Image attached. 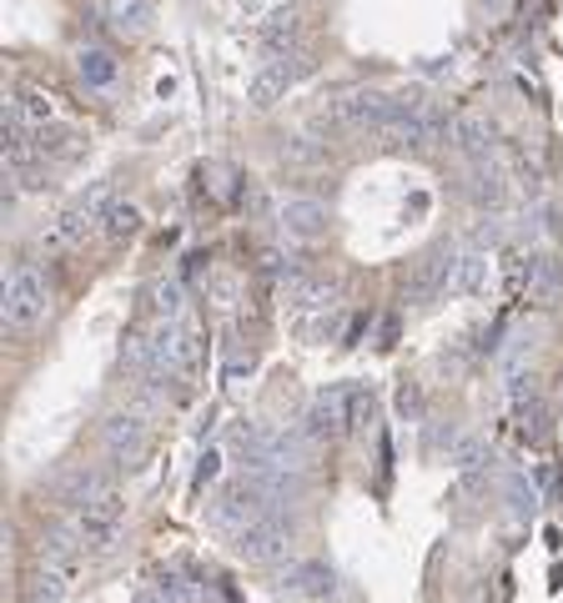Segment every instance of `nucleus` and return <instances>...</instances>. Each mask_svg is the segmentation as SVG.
Returning a JSON list of instances; mask_svg holds the SVG:
<instances>
[{"instance_id":"5","label":"nucleus","mask_w":563,"mask_h":603,"mask_svg":"<svg viewBox=\"0 0 563 603\" xmlns=\"http://www.w3.org/2000/svg\"><path fill=\"white\" fill-rule=\"evenodd\" d=\"M121 523H126V498L116 488L96 493L86 508H76V528H81L86 548H111L116 533H121Z\"/></svg>"},{"instance_id":"24","label":"nucleus","mask_w":563,"mask_h":603,"mask_svg":"<svg viewBox=\"0 0 563 603\" xmlns=\"http://www.w3.org/2000/svg\"><path fill=\"white\" fill-rule=\"evenodd\" d=\"M151 313L161 323H181V281H157L151 287Z\"/></svg>"},{"instance_id":"8","label":"nucleus","mask_w":563,"mask_h":603,"mask_svg":"<svg viewBox=\"0 0 563 603\" xmlns=\"http://www.w3.org/2000/svg\"><path fill=\"white\" fill-rule=\"evenodd\" d=\"M106 453H111L116 463H141V453H147V443H151V423H147V413H116V417H106Z\"/></svg>"},{"instance_id":"2","label":"nucleus","mask_w":563,"mask_h":603,"mask_svg":"<svg viewBox=\"0 0 563 603\" xmlns=\"http://www.w3.org/2000/svg\"><path fill=\"white\" fill-rule=\"evenodd\" d=\"M271 508H277V498L267 493V483H261L257 473H247V478L227 483V488L211 498V528H221V533L237 538L247 523H257L261 513H271Z\"/></svg>"},{"instance_id":"12","label":"nucleus","mask_w":563,"mask_h":603,"mask_svg":"<svg viewBox=\"0 0 563 603\" xmlns=\"http://www.w3.org/2000/svg\"><path fill=\"white\" fill-rule=\"evenodd\" d=\"M86 553V538L81 528H56L41 538V569H61V573H76V563H81Z\"/></svg>"},{"instance_id":"25","label":"nucleus","mask_w":563,"mask_h":603,"mask_svg":"<svg viewBox=\"0 0 563 603\" xmlns=\"http://www.w3.org/2000/svg\"><path fill=\"white\" fill-rule=\"evenodd\" d=\"M147 593H151L157 603H191V599H197V589H191L187 579H177V573H161V579L151 583Z\"/></svg>"},{"instance_id":"14","label":"nucleus","mask_w":563,"mask_h":603,"mask_svg":"<svg viewBox=\"0 0 563 603\" xmlns=\"http://www.w3.org/2000/svg\"><path fill=\"white\" fill-rule=\"evenodd\" d=\"M76 76H81L91 91H106V86L116 81V56L106 51V46H81V51H76Z\"/></svg>"},{"instance_id":"6","label":"nucleus","mask_w":563,"mask_h":603,"mask_svg":"<svg viewBox=\"0 0 563 603\" xmlns=\"http://www.w3.org/2000/svg\"><path fill=\"white\" fill-rule=\"evenodd\" d=\"M287 543H293V523L282 518L277 508L261 513L257 523H247V528L237 533V553L247 563H277L282 553H287Z\"/></svg>"},{"instance_id":"9","label":"nucleus","mask_w":563,"mask_h":603,"mask_svg":"<svg viewBox=\"0 0 563 603\" xmlns=\"http://www.w3.org/2000/svg\"><path fill=\"white\" fill-rule=\"evenodd\" d=\"M277 227L293 241H317V237H327V207L313 197H287L277 207Z\"/></svg>"},{"instance_id":"21","label":"nucleus","mask_w":563,"mask_h":603,"mask_svg":"<svg viewBox=\"0 0 563 603\" xmlns=\"http://www.w3.org/2000/svg\"><path fill=\"white\" fill-rule=\"evenodd\" d=\"M518 281L533 291V297H553V287H559V277H553V261L543 257V251H533V257H523Z\"/></svg>"},{"instance_id":"17","label":"nucleus","mask_w":563,"mask_h":603,"mask_svg":"<svg viewBox=\"0 0 563 603\" xmlns=\"http://www.w3.org/2000/svg\"><path fill=\"white\" fill-rule=\"evenodd\" d=\"M468 197L478 201V207H503V197H508V181H503V171L493 167V161H478V167H473Z\"/></svg>"},{"instance_id":"28","label":"nucleus","mask_w":563,"mask_h":603,"mask_svg":"<svg viewBox=\"0 0 563 603\" xmlns=\"http://www.w3.org/2000/svg\"><path fill=\"white\" fill-rule=\"evenodd\" d=\"M483 11H493V16H508V0H478Z\"/></svg>"},{"instance_id":"27","label":"nucleus","mask_w":563,"mask_h":603,"mask_svg":"<svg viewBox=\"0 0 563 603\" xmlns=\"http://www.w3.org/2000/svg\"><path fill=\"white\" fill-rule=\"evenodd\" d=\"M211 473H217V453H207V458H201V473H197V483H207Z\"/></svg>"},{"instance_id":"19","label":"nucleus","mask_w":563,"mask_h":603,"mask_svg":"<svg viewBox=\"0 0 563 603\" xmlns=\"http://www.w3.org/2000/svg\"><path fill=\"white\" fill-rule=\"evenodd\" d=\"M287 302L317 313V307H333V287L317 281V277H307V271H293V277H287Z\"/></svg>"},{"instance_id":"10","label":"nucleus","mask_w":563,"mask_h":603,"mask_svg":"<svg viewBox=\"0 0 563 603\" xmlns=\"http://www.w3.org/2000/svg\"><path fill=\"white\" fill-rule=\"evenodd\" d=\"M297 71H303V66H297V56H277V61H267V66H261V71L247 81V101L257 106V111L277 106L282 96H287V86L297 81Z\"/></svg>"},{"instance_id":"13","label":"nucleus","mask_w":563,"mask_h":603,"mask_svg":"<svg viewBox=\"0 0 563 603\" xmlns=\"http://www.w3.org/2000/svg\"><path fill=\"white\" fill-rule=\"evenodd\" d=\"M453 146H458L473 167H478V161H493V126L483 121V116H458V121H453Z\"/></svg>"},{"instance_id":"4","label":"nucleus","mask_w":563,"mask_h":603,"mask_svg":"<svg viewBox=\"0 0 563 603\" xmlns=\"http://www.w3.org/2000/svg\"><path fill=\"white\" fill-rule=\"evenodd\" d=\"M353 407H357V387L353 383H337V387H323L307 407V437L323 443V437H343L353 433Z\"/></svg>"},{"instance_id":"7","label":"nucleus","mask_w":563,"mask_h":603,"mask_svg":"<svg viewBox=\"0 0 563 603\" xmlns=\"http://www.w3.org/2000/svg\"><path fill=\"white\" fill-rule=\"evenodd\" d=\"M277 593L282 599H303V603H323L337 593V573L317 558H297L277 573Z\"/></svg>"},{"instance_id":"23","label":"nucleus","mask_w":563,"mask_h":603,"mask_svg":"<svg viewBox=\"0 0 563 603\" xmlns=\"http://www.w3.org/2000/svg\"><path fill=\"white\" fill-rule=\"evenodd\" d=\"M66 579H71V573L41 569V573L31 579V589H26V603H61V599H66Z\"/></svg>"},{"instance_id":"1","label":"nucleus","mask_w":563,"mask_h":603,"mask_svg":"<svg viewBox=\"0 0 563 603\" xmlns=\"http://www.w3.org/2000/svg\"><path fill=\"white\" fill-rule=\"evenodd\" d=\"M111 181H96L91 191H81V197L71 201V207L61 211V217L51 221V227L41 231V247L46 251H61V247H76V241H86L91 231H101L106 211H111Z\"/></svg>"},{"instance_id":"11","label":"nucleus","mask_w":563,"mask_h":603,"mask_svg":"<svg viewBox=\"0 0 563 603\" xmlns=\"http://www.w3.org/2000/svg\"><path fill=\"white\" fill-rule=\"evenodd\" d=\"M458 257H463V251H453V247H433L428 257L417 261L413 281H407V297H433V291H448Z\"/></svg>"},{"instance_id":"26","label":"nucleus","mask_w":563,"mask_h":603,"mask_svg":"<svg viewBox=\"0 0 563 603\" xmlns=\"http://www.w3.org/2000/svg\"><path fill=\"white\" fill-rule=\"evenodd\" d=\"M448 458H453V463H463V468H473V463H483V437H478V433L448 437Z\"/></svg>"},{"instance_id":"15","label":"nucleus","mask_w":563,"mask_h":603,"mask_svg":"<svg viewBox=\"0 0 563 603\" xmlns=\"http://www.w3.org/2000/svg\"><path fill=\"white\" fill-rule=\"evenodd\" d=\"M488 287V251H463L458 257V267H453V281H448V291L453 297H473V291H483Z\"/></svg>"},{"instance_id":"20","label":"nucleus","mask_w":563,"mask_h":603,"mask_svg":"<svg viewBox=\"0 0 563 603\" xmlns=\"http://www.w3.org/2000/svg\"><path fill=\"white\" fill-rule=\"evenodd\" d=\"M106 488H111V483H106L96 468H76V473H66V478H61V503L86 508V503H91L96 493H106Z\"/></svg>"},{"instance_id":"3","label":"nucleus","mask_w":563,"mask_h":603,"mask_svg":"<svg viewBox=\"0 0 563 603\" xmlns=\"http://www.w3.org/2000/svg\"><path fill=\"white\" fill-rule=\"evenodd\" d=\"M46 307H51L46 277L36 267H16L11 277H6V291H0V317H6V327H11V333H31L46 317Z\"/></svg>"},{"instance_id":"16","label":"nucleus","mask_w":563,"mask_h":603,"mask_svg":"<svg viewBox=\"0 0 563 603\" xmlns=\"http://www.w3.org/2000/svg\"><path fill=\"white\" fill-rule=\"evenodd\" d=\"M297 31H303V16L293 11V6H282V11H271L267 21H261V46L277 56H287V46L297 41Z\"/></svg>"},{"instance_id":"18","label":"nucleus","mask_w":563,"mask_h":603,"mask_svg":"<svg viewBox=\"0 0 563 603\" xmlns=\"http://www.w3.org/2000/svg\"><path fill=\"white\" fill-rule=\"evenodd\" d=\"M106 21L121 36H141L151 26V0H106Z\"/></svg>"},{"instance_id":"22","label":"nucleus","mask_w":563,"mask_h":603,"mask_svg":"<svg viewBox=\"0 0 563 603\" xmlns=\"http://www.w3.org/2000/svg\"><path fill=\"white\" fill-rule=\"evenodd\" d=\"M101 231H106V237H111V241H126V237H136V231H141V211H136L131 201H111V211H106Z\"/></svg>"}]
</instances>
